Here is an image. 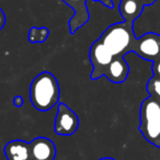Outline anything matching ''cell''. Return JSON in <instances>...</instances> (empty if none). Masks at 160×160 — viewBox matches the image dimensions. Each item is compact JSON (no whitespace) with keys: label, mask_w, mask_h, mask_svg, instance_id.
<instances>
[{"label":"cell","mask_w":160,"mask_h":160,"mask_svg":"<svg viewBox=\"0 0 160 160\" xmlns=\"http://www.w3.org/2000/svg\"><path fill=\"white\" fill-rule=\"evenodd\" d=\"M60 89L57 78L48 71L38 75L30 86V100L34 109L46 112L59 103Z\"/></svg>","instance_id":"cell-1"},{"label":"cell","mask_w":160,"mask_h":160,"mask_svg":"<svg viewBox=\"0 0 160 160\" xmlns=\"http://www.w3.org/2000/svg\"><path fill=\"white\" fill-rule=\"evenodd\" d=\"M134 23L118 22L104 30L99 40L104 44L108 51L115 57H124L126 54L134 52L136 36L133 30Z\"/></svg>","instance_id":"cell-2"},{"label":"cell","mask_w":160,"mask_h":160,"mask_svg":"<svg viewBox=\"0 0 160 160\" xmlns=\"http://www.w3.org/2000/svg\"><path fill=\"white\" fill-rule=\"evenodd\" d=\"M139 132L151 145L160 148V101L148 97L140 104Z\"/></svg>","instance_id":"cell-3"},{"label":"cell","mask_w":160,"mask_h":160,"mask_svg":"<svg viewBox=\"0 0 160 160\" xmlns=\"http://www.w3.org/2000/svg\"><path fill=\"white\" fill-rule=\"evenodd\" d=\"M89 57L92 65L91 79L98 80L99 78L105 76L108 67L113 60L114 56L108 51V48L100 40H97L92 43L90 47Z\"/></svg>","instance_id":"cell-4"},{"label":"cell","mask_w":160,"mask_h":160,"mask_svg":"<svg viewBox=\"0 0 160 160\" xmlns=\"http://www.w3.org/2000/svg\"><path fill=\"white\" fill-rule=\"evenodd\" d=\"M79 127L78 115L65 103L57 104L55 118V133L59 136H71Z\"/></svg>","instance_id":"cell-5"},{"label":"cell","mask_w":160,"mask_h":160,"mask_svg":"<svg viewBox=\"0 0 160 160\" xmlns=\"http://www.w3.org/2000/svg\"><path fill=\"white\" fill-rule=\"evenodd\" d=\"M134 53L142 59L155 62L160 58V35L153 32H148L142 38H136Z\"/></svg>","instance_id":"cell-6"},{"label":"cell","mask_w":160,"mask_h":160,"mask_svg":"<svg viewBox=\"0 0 160 160\" xmlns=\"http://www.w3.org/2000/svg\"><path fill=\"white\" fill-rule=\"evenodd\" d=\"M69 8L73 10V16L69 19V33L75 34L80 28H82L90 19V13L87 7V0H62Z\"/></svg>","instance_id":"cell-7"},{"label":"cell","mask_w":160,"mask_h":160,"mask_svg":"<svg viewBox=\"0 0 160 160\" xmlns=\"http://www.w3.org/2000/svg\"><path fill=\"white\" fill-rule=\"evenodd\" d=\"M30 144L32 159L54 160L57 153L56 146L51 139L46 137H36Z\"/></svg>","instance_id":"cell-8"},{"label":"cell","mask_w":160,"mask_h":160,"mask_svg":"<svg viewBox=\"0 0 160 160\" xmlns=\"http://www.w3.org/2000/svg\"><path fill=\"white\" fill-rule=\"evenodd\" d=\"M129 73V66L124 57H115L108 67L105 77L113 83H123L126 81Z\"/></svg>","instance_id":"cell-9"},{"label":"cell","mask_w":160,"mask_h":160,"mask_svg":"<svg viewBox=\"0 0 160 160\" xmlns=\"http://www.w3.org/2000/svg\"><path fill=\"white\" fill-rule=\"evenodd\" d=\"M7 160H32L30 144L22 139L9 142L3 148Z\"/></svg>","instance_id":"cell-10"},{"label":"cell","mask_w":160,"mask_h":160,"mask_svg":"<svg viewBox=\"0 0 160 160\" xmlns=\"http://www.w3.org/2000/svg\"><path fill=\"white\" fill-rule=\"evenodd\" d=\"M142 10L144 6L139 0H121L118 5V11L125 22L134 23L142 13Z\"/></svg>","instance_id":"cell-11"},{"label":"cell","mask_w":160,"mask_h":160,"mask_svg":"<svg viewBox=\"0 0 160 160\" xmlns=\"http://www.w3.org/2000/svg\"><path fill=\"white\" fill-rule=\"evenodd\" d=\"M49 36V30L45 27L42 28H36L32 27L29 31V35H28V40L32 44H36V43H44L45 41L48 38Z\"/></svg>","instance_id":"cell-12"},{"label":"cell","mask_w":160,"mask_h":160,"mask_svg":"<svg viewBox=\"0 0 160 160\" xmlns=\"http://www.w3.org/2000/svg\"><path fill=\"white\" fill-rule=\"evenodd\" d=\"M149 97L160 101V78L152 77L148 80L146 86Z\"/></svg>","instance_id":"cell-13"},{"label":"cell","mask_w":160,"mask_h":160,"mask_svg":"<svg viewBox=\"0 0 160 160\" xmlns=\"http://www.w3.org/2000/svg\"><path fill=\"white\" fill-rule=\"evenodd\" d=\"M152 72H153V77L160 78V58L155 62H152Z\"/></svg>","instance_id":"cell-14"},{"label":"cell","mask_w":160,"mask_h":160,"mask_svg":"<svg viewBox=\"0 0 160 160\" xmlns=\"http://www.w3.org/2000/svg\"><path fill=\"white\" fill-rule=\"evenodd\" d=\"M23 103H24V100H23V98L21 96H16L13 98V105L16 108H18V109L22 108Z\"/></svg>","instance_id":"cell-15"},{"label":"cell","mask_w":160,"mask_h":160,"mask_svg":"<svg viewBox=\"0 0 160 160\" xmlns=\"http://www.w3.org/2000/svg\"><path fill=\"white\" fill-rule=\"evenodd\" d=\"M92 1H96V2H100L102 3L103 6H105L109 9H112L114 7L113 5V0H92Z\"/></svg>","instance_id":"cell-16"},{"label":"cell","mask_w":160,"mask_h":160,"mask_svg":"<svg viewBox=\"0 0 160 160\" xmlns=\"http://www.w3.org/2000/svg\"><path fill=\"white\" fill-rule=\"evenodd\" d=\"M6 21H7V19H6V14H5V12H3V10L0 8V31L5 28Z\"/></svg>","instance_id":"cell-17"},{"label":"cell","mask_w":160,"mask_h":160,"mask_svg":"<svg viewBox=\"0 0 160 160\" xmlns=\"http://www.w3.org/2000/svg\"><path fill=\"white\" fill-rule=\"evenodd\" d=\"M140 2L142 3V6H151V5H153V3L157 1V0H139Z\"/></svg>","instance_id":"cell-18"},{"label":"cell","mask_w":160,"mask_h":160,"mask_svg":"<svg viewBox=\"0 0 160 160\" xmlns=\"http://www.w3.org/2000/svg\"><path fill=\"white\" fill-rule=\"evenodd\" d=\"M99 160H115V159H113V158H109V157H105V158H101V159H99Z\"/></svg>","instance_id":"cell-19"},{"label":"cell","mask_w":160,"mask_h":160,"mask_svg":"<svg viewBox=\"0 0 160 160\" xmlns=\"http://www.w3.org/2000/svg\"><path fill=\"white\" fill-rule=\"evenodd\" d=\"M32 160H36V159H32Z\"/></svg>","instance_id":"cell-20"}]
</instances>
